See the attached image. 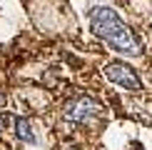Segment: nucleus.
Instances as JSON below:
<instances>
[{
	"label": "nucleus",
	"mask_w": 152,
	"mask_h": 150,
	"mask_svg": "<svg viewBox=\"0 0 152 150\" xmlns=\"http://www.w3.org/2000/svg\"><path fill=\"white\" fill-rule=\"evenodd\" d=\"M90 28L97 38L110 45L112 50L122 55H140L142 53V43L132 30L120 20V15L115 12V8H107V5H95L90 8Z\"/></svg>",
	"instance_id": "nucleus-1"
},
{
	"label": "nucleus",
	"mask_w": 152,
	"mask_h": 150,
	"mask_svg": "<svg viewBox=\"0 0 152 150\" xmlns=\"http://www.w3.org/2000/svg\"><path fill=\"white\" fill-rule=\"evenodd\" d=\"M105 75L112 80V83H117L120 88H125V90H130V93H140L142 90V80L137 78V73L132 70L130 65L120 62V60L107 62L105 65Z\"/></svg>",
	"instance_id": "nucleus-2"
},
{
	"label": "nucleus",
	"mask_w": 152,
	"mask_h": 150,
	"mask_svg": "<svg viewBox=\"0 0 152 150\" xmlns=\"http://www.w3.org/2000/svg\"><path fill=\"white\" fill-rule=\"evenodd\" d=\"M100 112V103H95L92 98L87 95H80V98H72L65 103V118L67 120H75V123H85L95 118Z\"/></svg>",
	"instance_id": "nucleus-3"
},
{
	"label": "nucleus",
	"mask_w": 152,
	"mask_h": 150,
	"mask_svg": "<svg viewBox=\"0 0 152 150\" xmlns=\"http://www.w3.org/2000/svg\"><path fill=\"white\" fill-rule=\"evenodd\" d=\"M15 130H18V138L25 143H35V133L33 128H30V120H25V118H18L15 120Z\"/></svg>",
	"instance_id": "nucleus-4"
},
{
	"label": "nucleus",
	"mask_w": 152,
	"mask_h": 150,
	"mask_svg": "<svg viewBox=\"0 0 152 150\" xmlns=\"http://www.w3.org/2000/svg\"><path fill=\"white\" fill-rule=\"evenodd\" d=\"M10 123H12V115H10V112H0V130H5Z\"/></svg>",
	"instance_id": "nucleus-5"
},
{
	"label": "nucleus",
	"mask_w": 152,
	"mask_h": 150,
	"mask_svg": "<svg viewBox=\"0 0 152 150\" xmlns=\"http://www.w3.org/2000/svg\"><path fill=\"white\" fill-rule=\"evenodd\" d=\"M5 103V95H3V93H0V105H3Z\"/></svg>",
	"instance_id": "nucleus-6"
}]
</instances>
